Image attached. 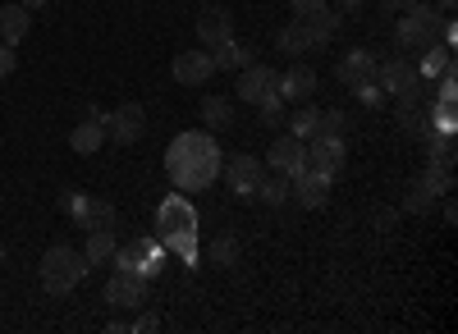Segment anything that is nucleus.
Segmentation results:
<instances>
[{
	"mask_svg": "<svg viewBox=\"0 0 458 334\" xmlns=\"http://www.w3.org/2000/svg\"><path fill=\"white\" fill-rule=\"evenodd\" d=\"M225 156H220V146L211 133H179L170 142V152H165V170L174 179V188L179 193H202L216 183Z\"/></svg>",
	"mask_w": 458,
	"mask_h": 334,
	"instance_id": "obj_1",
	"label": "nucleus"
},
{
	"mask_svg": "<svg viewBox=\"0 0 458 334\" xmlns=\"http://www.w3.org/2000/svg\"><path fill=\"white\" fill-rule=\"evenodd\" d=\"M157 234L165 238V247H174L188 266H198V211L183 193H170L157 211Z\"/></svg>",
	"mask_w": 458,
	"mask_h": 334,
	"instance_id": "obj_2",
	"label": "nucleus"
},
{
	"mask_svg": "<svg viewBox=\"0 0 458 334\" xmlns=\"http://www.w3.org/2000/svg\"><path fill=\"white\" fill-rule=\"evenodd\" d=\"M88 271H92V266H88L83 252L55 243V247H47V256H42V288L55 293V298H64V293H73V288L88 280Z\"/></svg>",
	"mask_w": 458,
	"mask_h": 334,
	"instance_id": "obj_3",
	"label": "nucleus"
},
{
	"mask_svg": "<svg viewBox=\"0 0 458 334\" xmlns=\"http://www.w3.org/2000/svg\"><path fill=\"white\" fill-rule=\"evenodd\" d=\"M440 19H445V14H436L427 0H412V5H403V19H399V28H394L399 46H403V51H417V55L431 51V46H436Z\"/></svg>",
	"mask_w": 458,
	"mask_h": 334,
	"instance_id": "obj_4",
	"label": "nucleus"
},
{
	"mask_svg": "<svg viewBox=\"0 0 458 334\" xmlns=\"http://www.w3.org/2000/svg\"><path fill=\"white\" fill-rule=\"evenodd\" d=\"M114 271L120 275H142V280H151V275H161V247L157 243H147V238H138V243H124V247H114Z\"/></svg>",
	"mask_w": 458,
	"mask_h": 334,
	"instance_id": "obj_5",
	"label": "nucleus"
},
{
	"mask_svg": "<svg viewBox=\"0 0 458 334\" xmlns=\"http://www.w3.org/2000/svg\"><path fill=\"white\" fill-rule=\"evenodd\" d=\"M234 92H239V101H248V105H261V101L280 96V69H271V64H243Z\"/></svg>",
	"mask_w": 458,
	"mask_h": 334,
	"instance_id": "obj_6",
	"label": "nucleus"
},
{
	"mask_svg": "<svg viewBox=\"0 0 458 334\" xmlns=\"http://www.w3.org/2000/svg\"><path fill=\"white\" fill-rule=\"evenodd\" d=\"M376 88L394 96V101H408V96H422L417 88H422V79H417V64L408 60H390V64H380L376 69Z\"/></svg>",
	"mask_w": 458,
	"mask_h": 334,
	"instance_id": "obj_7",
	"label": "nucleus"
},
{
	"mask_svg": "<svg viewBox=\"0 0 458 334\" xmlns=\"http://www.w3.org/2000/svg\"><path fill=\"white\" fill-rule=\"evenodd\" d=\"M69 215L79 220V230H114V206L101 202V197H83V193H69Z\"/></svg>",
	"mask_w": 458,
	"mask_h": 334,
	"instance_id": "obj_8",
	"label": "nucleus"
},
{
	"mask_svg": "<svg viewBox=\"0 0 458 334\" xmlns=\"http://www.w3.org/2000/svg\"><path fill=\"white\" fill-rule=\"evenodd\" d=\"M266 165H271L276 174H298V170H308V142L302 138H293V133H284V138H276L271 142V152H266Z\"/></svg>",
	"mask_w": 458,
	"mask_h": 334,
	"instance_id": "obj_9",
	"label": "nucleus"
},
{
	"mask_svg": "<svg viewBox=\"0 0 458 334\" xmlns=\"http://www.w3.org/2000/svg\"><path fill=\"white\" fill-rule=\"evenodd\" d=\"M170 73H174V83H183V88H207L211 73H216V60H211V51H179Z\"/></svg>",
	"mask_w": 458,
	"mask_h": 334,
	"instance_id": "obj_10",
	"label": "nucleus"
},
{
	"mask_svg": "<svg viewBox=\"0 0 458 334\" xmlns=\"http://www.w3.org/2000/svg\"><path fill=\"white\" fill-rule=\"evenodd\" d=\"M142 129H147V115H142L138 101H124L106 115V138H114V142H138Z\"/></svg>",
	"mask_w": 458,
	"mask_h": 334,
	"instance_id": "obj_11",
	"label": "nucleus"
},
{
	"mask_svg": "<svg viewBox=\"0 0 458 334\" xmlns=\"http://www.w3.org/2000/svg\"><path fill=\"white\" fill-rule=\"evenodd\" d=\"M225 179H229V188H234L239 197H252L257 193V183H261V174H266V165L257 161V156H248V152H239V156H229L225 165Z\"/></svg>",
	"mask_w": 458,
	"mask_h": 334,
	"instance_id": "obj_12",
	"label": "nucleus"
},
{
	"mask_svg": "<svg viewBox=\"0 0 458 334\" xmlns=\"http://www.w3.org/2000/svg\"><path fill=\"white\" fill-rule=\"evenodd\" d=\"M344 161H349V152H344V138H308V170L317 174H339Z\"/></svg>",
	"mask_w": 458,
	"mask_h": 334,
	"instance_id": "obj_13",
	"label": "nucleus"
},
{
	"mask_svg": "<svg viewBox=\"0 0 458 334\" xmlns=\"http://www.w3.org/2000/svg\"><path fill=\"white\" fill-rule=\"evenodd\" d=\"M289 193L298 197V206L317 211V206H326V202H330V174H317V170H298V174L289 179Z\"/></svg>",
	"mask_w": 458,
	"mask_h": 334,
	"instance_id": "obj_14",
	"label": "nucleus"
},
{
	"mask_svg": "<svg viewBox=\"0 0 458 334\" xmlns=\"http://www.w3.org/2000/svg\"><path fill=\"white\" fill-rule=\"evenodd\" d=\"M142 298H147V280L142 275H120V271L110 275V284H106V303L110 307L124 312V307H138Z\"/></svg>",
	"mask_w": 458,
	"mask_h": 334,
	"instance_id": "obj_15",
	"label": "nucleus"
},
{
	"mask_svg": "<svg viewBox=\"0 0 458 334\" xmlns=\"http://www.w3.org/2000/svg\"><path fill=\"white\" fill-rule=\"evenodd\" d=\"M376 69H380V64H376V55L353 46L349 55L339 60V69H335V73H339V83H344V88H358V83H376Z\"/></svg>",
	"mask_w": 458,
	"mask_h": 334,
	"instance_id": "obj_16",
	"label": "nucleus"
},
{
	"mask_svg": "<svg viewBox=\"0 0 458 334\" xmlns=\"http://www.w3.org/2000/svg\"><path fill=\"white\" fill-rule=\"evenodd\" d=\"M198 37H202V46L207 51H216V46H225L229 37H234V19H229V10H202L198 14Z\"/></svg>",
	"mask_w": 458,
	"mask_h": 334,
	"instance_id": "obj_17",
	"label": "nucleus"
},
{
	"mask_svg": "<svg viewBox=\"0 0 458 334\" xmlns=\"http://www.w3.org/2000/svg\"><path fill=\"white\" fill-rule=\"evenodd\" d=\"M317 92V69L312 64H289L280 73V101H308Z\"/></svg>",
	"mask_w": 458,
	"mask_h": 334,
	"instance_id": "obj_18",
	"label": "nucleus"
},
{
	"mask_svg": "<svg viewBox=\"0 0 458 334\" xmlns=\"http://www.w3.org/2000/svg\"><path fill=\"white\" fill-rule=\"evenodd\" d=\"M276 42H280V51H284V55H308V51H317V42H312V28H308V19H293V23H284Z\"/></svg>",
	"mask_w": 458,
	"mask_h": 334,
	"instance_id": "obj_19",
	"label": "nucleus"
},
{
	"mask_svg": "<svg viewBox=\"0 0 458 334\" xmlns=\"http://www.w3.org/2000/svg\"><path fill=\"white\" fill-rule=\"evenodd\" d=\"M101 142H106V120H83L79 129L69 133V146L79 156H92V152H101Z\"/></svg>",
	"mask_w": 458,
	"mask_h": 334,
	"instance_id": "obj_20",
	"label": "nucleus"
},
{
	"mask_svg": "<svg viewBox=\"0 0 458 334\" xmlns=\"http://www.w3.org/2000/svg\"><path fill=\"white\" fill-rule=\"evenodd\" d=\"M202 120H207V129H234L239 105L229 101V96H207L202 101Z\"/></svg>",
	"mask_w": 458,
	"mask_h": 334,
	"instance_id": "obj_21",
	"label": "nucleus"
},
{
	"mask_svg": "<svg viewBox=\"0 0 458 334\" xmlns=\"http://www.w3.org/2000/svg\"><path fill=\"white\" fill-rule=\"evenodd\" d=\"M23 37H28V10L14 0V5L0 10V42L14 46V42H23Z\"/></svg>",
	"mask_w": 458,
	"mask_h": 334,
	"instance_id": "obj_22",
	"label": "nucleus"
},
{
	"mask_svg": "<svg viewBox=\"0 0 458 334\" xmlns=\"http://www.w3.org/2000/svg\"><path fill=\"white\" fill-rule=\"evenodd\" d=\"M114 230H92L88 234V247H83V256H88V266H106L110 256H114Z\"/></svg>",
	"mask_w": 458,
	"mask_h": 334,
	"instance_id": "obj_23",
	"label": "nucleus"
},
{
	"mask_svg": "<svg viewBox=\"0 0 458 334\" xmlns=\"http://www.w3.org/2000/svg\"><path fill=\"white\" fill-rule=\"evenodd\" d=\"M449 55H454V46H445V42H436L431 51H422V64H417V79H440V73L454 64Z\"/></svg>",
	"mask_w": 458,
	"mask_h": 334,
	"instance_id": "obj_24",
	"label": "nucleus"
},
{
	"mask_svg": "<svg viewBox=\"0 0 458 334\" xmlns=\"http://www.w3.org/2000/svg\"><path fill=\"white\" fill-rule=\"evenodd\" d=\"M248 55H252V46H243V42H234V37H229V42H225V46H216V51H211V60H216V69H243V64H252Z\"/></svg>",
	"mask_w": 458,
	"mask_h": 334,
	"instance_id": "obj_25",
	"label": "nucleus"
},
{
	"mask_svg": "<svg viewBox=\"0 0 458 334\" xmlns=\"http://www.w3.org/2000/svg\"><path fill=\"white\" fill-rule=\"evenodd\" d=\"M252 197H261V202H271V206H280L284 197H289V174H261V183H257V193Z\"/></svg>",
	"mask_w": 458,
	"mask_h": 334,
	"instance_id": "obj_26",
	"label": "nucleus"
},
{
	"mask_svg": "<svg viewBox=\"0 0 458 334\" xmlns=\"http://www.w3.org/2000/svg\"><path fill=\"white\" fill-rule=\"evenodd\" d=\"M422 183H427V188L436 193V197H454V165H427L422 170Z\"/></svg>",
	"mask_w": 458,
	"mask_h": 334,
	"instance_id": "obj_27",
	"label": "nucleus"
},
{
	"mask_svg": "<svg viewBox=\"0 0 458 334\" xmlns=\"http://www.w3.org/2000/svg\"><path fill=\"white\" fill-rule=\"evenodd\" d=\"M293 138H302V142H308L312 133H317V105H308V101H298V110H293V115H289V124H284Z\"/></svg>",
	"mask_w": 458,
	"mask_h": 334,
	"instance_id": "obj_28",
	"label": "nucleus"
},
{
	"mask_svg": "<svg viewBox=\"0 0 458 334\" xmlns=\"http://www.w3.org/2000/svg\"><path fill=\"white\" fill-rule=\"evenodd\" d=\"M308 28H312V42H317V46H326L330 37L339 32V14H335V10L326 5L321 14H312V19H308Z\"/></svg>",
	"mask_w": 458,
	"mask_h": 334,
	"instance_id": "obj_29",
	"label": "nucleus"
},
{
	"mask_svg": "<svg viewBox=\"0 0 458 334\" xmlns=\"http://www.w3.org/2000/svg\"><path fill=\"white\" fill-rule=\"evenodd\" d=\"M234 262H239V238H234V234H220V238L211 243V266L229 271Z\"/></svg>",
	"mask_w": 458,
	"mask_h": 334,
	"instance_id": "obj_30",
	"label": "nucleus"
},
{
	"mask_svg": "<svg viewBox=\"0 0 458 334\" xmlns=\"http://www.w3.org/2000/svg\"><path fill=\"white\" fill-rule=\"evenodd\" d=\"M344 124H349L344 110H317V133L312 138H344Z\"/></svg>",
	"mask_w": 458,
	"mask_h": 334,
	"instance_id": "obj_31",
	"label": "nucleus"
},
{
	"mask_svg": "<svg viewBox=\"0 0 458 334\" xmlns=\"http://www.w3.org/2000/svg\"><path fill=\"white\" fill-rule=\"evenodd\" d=\"M431 202H436V193L427 188L422 179H417L412 188H408V197H403V211H412V215H422V211H431Z\"/></svg>",
	"mask_w": 458,
	"mask_h": 334,
	"instance_id": "obj_32",
	"label": "nucleus"
},
{
	"mask_svg": "<svg viewBox=\"0 0 458 334\" xmlns=\"http://www.w3.org/2000/svg\"><path fill=\"white\" fill-rule=\"evenodd\" d=\"M257 115H261V124H266V129H276V124L284 120V101H280V96L261 101V105H257Z\"/></svg>",
	"mask_w": 458,
	"mask_h": 334,
	"instance_id": "obj_33",
	"label": "nucleus"
},
{
	"mask_svg": "<svg viewBox=\"0 0 458 334\" xmlns=\"http://www.w3.org/2000/svg\"><path fill=\"white\" fill-rule=\"evenodd\" d=\"M330 5V0H289V10H293V19H312V14H321Z\"/></svg>",
	"mask_w": 458,
	"mask_h": 334,
	"instance_id": "obj_34",
	"label": "nucleus"
},
{
	"mask_svg": "<svg viewBox=\"0 0 458 334\" xmlns=\"http://www.w3.org/2000/svg\"><path fill=\"white\" fill-rule=\"evenodd\" d=\"M353 92H358V96H362V101H367V105H371V110H376V105H386V92H380V88H376V83H358V88H353Z\"/></svg>",
	"mask_w": 458,
	"mask_h": 334,
	"instance_id": "obj_35",
	"label": "nucleus"
},
{
	"mask_svg": "<svg viewBox=\"0 0 458 334\" xmlns=\"http://www.w3.org/2000/svg\"><path fill=\"white\" fill-rule=\"evenodd\" d=\"M14 69H19V55H14V46H0V79H10Z\"/></svg>",
	"mask_w": 458,
	"mask_h": 334,
	"instance_id": "obj_36",
	"label": "nucleus"
},
{
	"mask_svg": "<svg viewBox=\"0 0 458 334\" xmlns=\"http://www.w3.org/2000/svg\"><path fill=\"white\" fill-rule=\"evenodd\" d=\"M157 325H161V321H157V316H138V321H133V325H129V330H157Z\"/></svg>",
	"mask_w": 458,
	"mask_h": 334,
	"instance_id": "obj_37",
	"label": "nucleus"
},
{
	"mask_svg": "<svg viewBox=\"0 0 458 334\" xmlns=\"http://www.w3.org/2000/svg\"><path fill=\"white\" fill-rule=\"evenodd\" d=\"M335 5H339V10H358V5H362V0H335Z\"/></svg>",
	"mask_w": 458,
	"mask_h": 334,
	"instance_id": "obj_38",
	"label": "nucleus"
},
{
	"mask_svg": "<svg viewBox=\"0 0 458 334\" xmlns=\"http://www.w3.org/2000/svg\"><path fill=\"white\" fill-rule=\"evenodd\" d=\"M19 5H23V10H42V5H47V0H19Z\"/></svg>",
	"mask_w": 458,
	"mask_h": 334,
	"instance_id": "obj_39",
	"label": "nucleus"
},
{
	"mask_svg": "<svg viewBox=\"0 0 458 334\" xmlns=\"http://www.w3.org/2000/svg\"><path fill=\"white\" fill-rule=\"evenodd\" d=\"M440 14H454V0H440Z\"/></svg>",
	"mask_w": 458,
	"mask_h": 334,
	"instance_id": "obj_40",
	"label": "nucleus"
},
{
	"mask_svg": "<svg viewBox=\"0 0 458 334\" xmlns=\"http://www.w3.org/2000/svg\"><path fill=\"white\" fill-rule=\"evenodd\" d=\"M0 266H5V243H0Z\"/></svg>",
	"mask_w": 458,
	"mask_h": 334,
	"instance_id": "obj_41",
	"label": "nucleus"
},
{
	"mask_svg": "<svg viewBox=\"0 0 458 334\" xmlns=\"http://www.w3.org/2000/svg\"><path fill=\"white\" fill-rule=\"evenodd\" d=\"M399 5H412V0H399Z\"/></svg>",
	"mask_w": 458,
	"mask_h": 334,
	"instance_id": "obj_42",
	"label": "nucleus"
}]
</instances>
